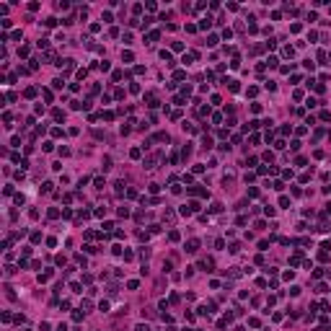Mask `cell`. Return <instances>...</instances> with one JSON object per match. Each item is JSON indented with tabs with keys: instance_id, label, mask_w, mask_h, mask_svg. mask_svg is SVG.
<instances>
[{
	"instance_id": "cell-1",
	"label": "cell",
	"mask_w": 331,
	"mask_h": 331,
	"mask_svg": "<svg viewBox=\"0 0 331 331\" xmlns=\"http://www.w3.org/2000/svg\"><path fill=\"white\" fill-rule=\"evenodd\" d=\"M197 246H199V241H189V248H186V251L194 253V251H197Z\"/></svg>"
}]
</instances>
